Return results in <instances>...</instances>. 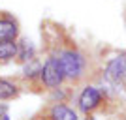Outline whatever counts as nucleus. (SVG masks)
<instances>
[{
  "instance_id": "obj_1",
  "label": "nucleus",
  "mask_w": 126,
  "mask_h": 120,
  "mask_svg": "<svg viewBox=\"0 0 126 120\" xmlns=\"http://www.w3.org/2000/svg\"><path fill=\"white\" fill-rule=\"evenodd\" d=\"M60 66H62V71H64V77L68 79H79L83 75V69H85V60L83 56L75 51H64L60 53Z\"/></svg>"
},
{
  "instance_id": "obj_2",
  "label": "nucleus",
  "mask_w": 126,
  "mask_h": 120,
  "mask_svg": "<svg viewBox=\"0 0 126 120\" xmlns=\"http://www.w3.org/2000/svg\"><path fill=\"white\" fill-rule=\"evenodd\" d=\"M40 73H42L43 84L49 86V88H55V86H58L64 81V71H62V66H60V60L57 56L47 58V62L43 64Z\"/></svg>"
},
{
  "instance_id": "obj_3",
  "label": "nucleus",
  "mask_w": 126,
  "mask_h": 120,
  "mask_svg": "<svg viewBox=\"0 0 126 120\" xmlns=\"http://www.w3.org/2000/svg\"><path fill=\"white\" fill-rule=\"evenodd\" d=\"M105 77L113 84L126 86V53H121L119 56L111 58L105 66Z\"/></svg>"
},
{
  "instance_id": "obj_4",
  "label": "nucleus",
  "mask_w": 126,
  "mask_h": 120,
  "mask_svg": "<svg viewBox=\"0 0 126 120\" xmlns=\"http://www.w3.org/2000/svg\"><path fill=\"white\" fill-rule=\"evenodd\" d=\"M100 101H102L100 90L92 88V86H87V88L83 90V94L79 96V107H81V111H85V113L96 109V107L100 105Z\"/></svg>"
},
{
  "instance_id": "obj_5",
  "label": "nucleus",
  "mask_w": 126,
  "mask_h": 120,
  "mask_svg": "<svg viewBox=\"0 0 126 120\" xmlns=\"http://www.w3.org/2000/svg\"><path fill=\"white\" fill-rule=\"evenodd\" d=\"M19 34L17 23L11 19H0V41L2 40H15Z\"/></svg>"
},
{
  "instance_id": "obj_6",
  "label": "nucleus",
  "mask_w": 126,
  "mask_h": 120,
  "mask_svg": "<svg viewBox=\"0 0 126 120\" xmlns=\"http://www.w3.org/2000/svg\"><path fill=\"white\" fill-rule=\"evenodd\" d=\"M51 120H77V115L66 105H55L51 109Z\"/></svg>"
},
{
  "instance_id": "obj_7",
  "label": "nucleus",
  "mask_w": 126,
  "mask_h": 120,
  "mask_svg": "<svg viewBox=\"0 0 126 120\" xmlns=\"http://www.w3.org/2000/svg\"><path fill=\"white\" fill-rule=\"evenodd\" d=\"M17 56V43L15 40H2L0 41V60H10Z\"/></svg>"
},
{
  "instance_id": "obj_8",
  "label": "nucleus",
  "mask_w": 126,
  "mask_h": 120,
  "mask_svg": "<svg viewBox=\"0 0 126 120\" xmlns=\"http://www.w3.org/2000/svg\"><path fill=\"white\" fill-rule=\"evenodd\" d=\"M17 56L21 62H28L34 58V47L30 45V41H23L17 43Z\"/></svg>"
},
{
  "instance_id": "obj_9",
  "label": "nucleus",
  "mask_w": 126,
  "mask_h": 120,
  "mask_svg": "<svg viewBox=\"0 0 126 120\" xmlns=\"http://www.w3.org/2000/svg\"><path fill=\"white\" fill-rule=\"evenodd\" d=\"M13 96H17V86L11 84L10 81L0 79V99H10Z\"/></svg>"
},
{
  "instance_id": "obj_10",
  "label": "nucleus",
  "mask_w": 126,
  "mask_h": 120,
  "mask_svg": "<svg viewBox=\"0 0 126 120\" xmlns=\"http://www.w3.org/2000/svg\"><path fill=\"white\" fill-rule=\"evenodd\" d=\"M2 120H10V118H8V115H4V116H2Z\"/></svg>"
},
{
  "instance_id": "obj_11",
  "label": "nucleus",
  "mask_w": 126,
  "mask_h": 120,
  "mask_svg": "<svg viewBox=\"0 0 126 120\" xmlns=\"http://www.w3.org/2000/svg\"><path fill=\"white\" fill-rule=\"evenodd\" d=\"M38 120H49V118H38Z\"/></svg>"
}]
</instances>
